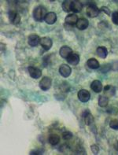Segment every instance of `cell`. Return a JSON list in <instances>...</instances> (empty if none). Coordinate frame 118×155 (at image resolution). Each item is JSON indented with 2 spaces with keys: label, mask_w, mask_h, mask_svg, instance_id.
Listing matches in <instances>:
<instances>
[{
  "label": "cell",
  "mask_w": 118,
  "mask_h": 155,
  "mask_svg": "<svg viewBox=\"0 0 118 155\" xmlns=\"http://www.w3.org/2000/svg\"><path fill=\"white\" fill-rule=\"evenodd\" d=\"M51 84H52V81L51 79L48 77H44L41 79V81H39V87L42 91H47L51 88Z\"/></svg>",
  "instance_id": "cell-3"
},
{
  "label": "cell",
  "mask_w": 118,
  "mask_h": 155,
  "mask_svg": "<svg viewBox=\"0 0 118 155\" xmlns=\"http://www.w3.org/2000/svg\"><path fill=\"white\" fill-rule=\"evenodd\" d=\"M96 54L100 58L105 59L108 55V51H107V48L106 47L101 46L96 49Z\"/></svg>",
  "instance_id": "cell-18"
},
{
  "label": "cell",
  "mask_w": 118,
  "mask_h": 155,
  "mask_svg": "<svg viewBox=\"0 0 118 155\" xmlns=\"http://www.w3.org/2000/svg\"><path fill=\"white\" fill-rule=\"evenodd\" d=\"M40 45L43 47V49H44L45 51H49L53 45V41L50 37L45 36V37L41 38L40 39Z\"/></svg>",
  "instance_id": "cell-8"
},
{
  "label": "cell",
  "mask_w": 118,
  "mask_h": 155,
  "mask_svg": "<svg viewBox=\"0 0 118 155\" xmlns=\"http://www.w3.org/2000/svg\"><path fill=\"white\" fill-rule=\"evenodd\" d=\"M99 10H100V11L105 13L106 15H109V16L111 15V12H110V10L109 9L108 7H107V6H102V7H101Z\"/></svg>",
  "instance_id": "cell-27"
},
{
  "label": "cell",
  "mask_w": 118,
  "mask_h": 155,
  "mask_svg": "<svg viewBox=\"0 0 118 155\" xmlns=\"http://www.w3.org/2000/svg\"><path fill=\"white\" fill-rule=\"evenodd\" d=\"M82 9L83 4L80 1H78V0L72 1V4H71V11H73V13H80V12H81Z\"/></svg>",
  "instance_id": "cell-13"
},
{
  "label": "cell",
  "mask_w": 118,
  "mask_h": 155,
  "mask_svg": "<svg viewBox=\"0 0 118 155\" xmlns=\"http://www.w3.org/2000/svg\"><path fill=\"white\" fill-rule=\"evenodd\" d=\"M99 13H100V10L97 7L95 4L89 5V6L87 7L86 14L88 16L89 18H96V17H98V16L99 15Z\"/></svg>",
  "instance_id": "cell-2"
},
{
  "label": "cell",
  "mask_w": 118,
  "mask_h": 155,
  "mask_svg": "<svg viewBox=\"0 0 118 155\" xmlns=\"http://www.w3.org/2000/svg\"><path fill=\"white\" fill-rule=\"evenodd\" d=\"M67 62L72 65H77L80 62V55L77 53H72L66 58Z\"/></svg>",
  "instance_id": "cell-10"
},
{
  "label": "cell",
  "mask_w": 118,
  "mask_h": 155,
  "mask_svg": "<svg viewBox=\"0 0 118 155\" xmlns=\"http://www.w3.org/2000/svg\"><path fill=\"white\" fill-rule=\"evenodd\" d=\"M112 21L116 25H118V11L113 12L112 14Z\"/></svg>",
  "instance_id": "cell-26"
},
{
  "label": "cell",
  "mask_w": 118,
  "mask_h": 155,
  "mask_svg": "<svg viewBox=\"0 0 118 155\" xmlns=\"http://www.w3.org/2000/svg\"><path fill=\"white\" fill-rule=\"evenodd\" d=\"M40 39L41 38H39V35L36 34H31L28 37V43L30 47H37L39 43H40Z\"/></svg>",
  "instance_id": "cell-6"
},
{
  "label": "cell",
  "mask_w": 118,
  "mask_h": 155,
  "mask_svg": "<svg viewBox=\"0 0 118 155\" xmlns=\"http://www.w3.org/2000/svg\"><path fill=\"white\" fill-rule=\"evenodd\" d=\"M77 21H78V18H77V15H76L75 14H69L65 18V23L68 24V25L72 26L75 25L77 24Z\"/></svg>",
  "instance_id": "cell-17"
},
{
  "label": "cell",
  "mask_w": 118,
  "mask_h": 155,
  "mask_svg": "<svg viewBox=\"0 0 118 155\" xmlns=\"http://www.w3.org/2000/svg\"><path fill=\"white\" fill-rule=\"evenodd\" d=\"M59 73L61 75V77L67 78L72 73V69L69 65H66V64H62L59 67Z\"/></svg>",
  "instance_id": "cell-5"
},
{
  "label": "cell",
  "mask_w": 118,
  "mask_h": 155,
  "mask_svg": "<svg viewBox=\"0 0 118 155\" xmlns=\"http://www.w3.org/2000/svg\"><path fill=\"white\" fill-rule=\"evenodd\" d=\"M103 91H104V94L106 97H113L115 95V93H116V88L114 87L113 85L108 84L105 86L104 89H103Z\"/></svg>",
  "instance_id": "cell-16"
},
{
  "label": "cell",
  "mask_w": 118,
  "mask_h": 155,
  "mask_svg": "<svg viewBox=\"0 0 118 155\" xmlns=\"http://www.w3.org/2000/svg\"><path fill=\"white\" fill-rule=\"evenodd\" d=\"M89 25L88 20H87L86 18H80L77 21L76 26L79 30H85L87 28Z\"/></svg>",
  "instance_id": "cell-14"
},
{
  "label": "cell",
  "mask_w": 118,
  "mask_h": 155,
  "mask_svg": "<svg viewBox=\"0 0 118 155\" xmlns=\"http://www.w3.org/2000/svg\"><path fill=\"white\" fill-rule=\"evenodd\" d=\"M87 65L91 69H98L100 68V64L98 62V61L97 59L94 58H89L87 61Z\"/></svg>",
  "instance_id": "cell-19"
},
{
  "label": "cell",
  "mask_w": 118,
  "mask_h": 155,
  "mask_svg": "<svg viewBox=\"0 0 118 155\" xmlns=\"http://www.w3.org/2000/svg\"><path fill=\"white\" fill-rule=\"evenodd\" d=\"M47 9L43 6H38L35 8L32 12V16L35 21L37 22H42L44 21L45 17L47 15Z\"/></svg>",
  "instance_id": "cell-1"
},
{
  "label": "cell",
  "mask_w": 118,
  "mask_h": 155,
  "mask_svg": "<svg viewBox=\"0 0 118 155\" xmlns=\"http://www.w3.org/2000/svg\"><path fill=\"white\" fill-rule=\"evenodd\" d=\"M9 21L13 25H18L21 22V16L16 11H10L9 12Z\"/></svg>",
  "instance_id": "cell-9"
},
{
  "label": "cell",
  "mask_w": 118,
  "mask_h": 155,
  "mask_svg": "<svg viewBox=\"0 0 118 155\" xmlns=\"http://www.w3.org/2000/svg\"><path fill=\"white\" fill-rule=\"evenodd\" d=\"M57 14H55L54 12H49L46 15L44 21L47 24H48V25H54L55 22L57 21Z\"/></svg>",
  "instance_id": "cell-11"
},
{
  "label": "cell",
  "mask_w": 118,
  "mask_h": 155,
  "mask_svg": "<svg viewBox=\"0 0 118 155\" xmlns=\"http://www.w3.org/2000/svg\"><path fill=\"white\" fill-rule=\"evenodd\" d=\"M72 53H73V50L71 49L69 47H68V46H62L60 48V50H59L60 56L65 59H66Z\"/></svg>",
  "instance_id": "cell-12"
},
{
  "label": "cell",
  "mask_w": 118,
  "mask_h": 155,
  "mask_svg": "<svg viewBox=\"0 0 118 155\" xmlns=\"http://www.w3.org/2000/svg\"><path fill=\"white\" fill-rule=\"evenodd\" d=\"M43 150H32V151L30 152V154H43Z\"/></svg>",
  "instance_id": "cell-29"
},
{
  "label": "cell",
  "mask_w": 118,
  "mask_h": 155,
  "mask_svg": "<svg viewBox=\"0 0 118 155\" xmlns=\"http://www.w3.org/2000/svg\"><path fill=\"white\" fill-rule=\"evenodd\" d=\"M73 135L72 132H69V131H65L62 133V139L65 140H69L73 138Z\"/></svg>",
  "instance_id": "cell-24"
},
{
  "label": "cell",
  "mask_w": 118,
  "mask_h": 155,
  "mask_svg": "<svg viewBox=\"0 0 118 155\" xmlns=\"http://www.w3.org/2000/svg\"><path fill=\"white\" fill-rule=\"evenodd\" d=\"M110 127L113 130H118V119H113L110 120Z\"/></svg>",
  "instance_id": "cell-25"
},
{
  "label": "cell",
  "mask_w": 118,
  "mask_h": 155,
  "mask_svg": "<svg viewBox=\"0 0 118 155\" xmlns=\"http://www.w3.org/2000/svg\"><path fill=\"white\" fill-rule=\"evenodd\" d=\"M90 88L92 89L95 93H100L102 91V82L99 81H94L91 84H90Z\"/></svg>",
  "instance_id": "cell-20"
},
{
  "label": "cell",
  "mask_w": 118,
  "mask_h": 155,
  "mask_svg": "<svg viewBox=\"0 0 118 155\" xmlns=\"http://www.w3.org/2000/svg\"><path fill=\"white\" fill-rule=\"evenodd\" d=\"M109 103V98L106 97V95H100L98 98V106L100 107L104 108L106 106H107Z\"/></svg>",
  "instance_id": "cell-22"
},
{
  "label": "cell",
  "mask_w": 118,
  "mask_h": 155,
  "mask_svg": "<svg viewBox=\"0 0 118 155\" xmlns=\"http://www.w3.org/2000/svg\"><path fill=\"white\" fill-rule=\"evenodd\" d=\"M28 71L29 73L30 77L33 79H39L42 77V71L39 68L34 66H29L28 68Z\"/></svg>",
  "instance_id": "cell-7"
},
{
  "label": "cell",
  "mask_w": 118,
  "mask_h": 155,
  "mask_svg": "<svg viewBox=\"0 0 118 155\" xmlns=\"http://www.w3.org/2000/svg\"><path fill=\"white\" fill-rule=\"evenodd\" d=\"M90 150H91V151L93 152L94 154H98V152H99V147L95 144L90 146Z\"/></svg>",
  "instance_id": "cell-28"
},
{
  "label": "cell",
  "mask_w": 118,
  "mask_h": 155,
  "mask_svg": "<svg viewBox=\"0 0 118 155\" xmlns=\"http://www.w3.org/2000/svg\"><path fill=\"white\" fill-rule=\"evenodd\" d=\"M79 100L82 102H87L90 98V94L86 89H81L78 91L77 94Z\"/></svg>",
  "instance_id": "cell-4"
},
{
  "label": "cell",
  "mask_w": 118,
  "mask_h": 155,
  "mask_svg": "<svg viewBox=\"0 0 118 155\" xmlns=\"http://www.w3.org/2000/svg\"><path fill=\"white\" fill-rule=\"evenodd\" d=\"M71 4H72V1L70 0H65L62 2L61 7L65 13H69L71 11Z\"/></svg>",
  "instance_id": "cell-23"
},
{
  "label": "cell",
  "mask_w": 118,
  "mask_h": 155,
  "mask_svg": "<svg viewBox=\"0 0 118 155\" xmlns=\"http://www.w3.org/2000/svg\"><path fill=\"white\" fill-rule=\"evenodd\" d=\"M83 117H84V122L86 125H90L91 124H93L94 122V117L88 110H85L84 114H83Z\"/></svg>",
  "instance_id": "cell-15"
},
{
  "label": "cell",
  "mask_w": 118,
  "mask_h": 155,
  "mask_svg": "<svg viewBox=\"0 0 118 155\" xmlns=\"http://www.w3.org/2000/svg\"><path fill=\"white\" fill-rule=\"evenodd\" d=\"M60 136L57 134H51L50 135L49 138H48V142L52 146H56L60 142Z\"/></svg>",
  "instance_id": "cell-21"
}]
</instances>
